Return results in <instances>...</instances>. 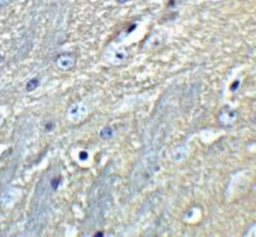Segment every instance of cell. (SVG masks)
Here are the masks:
<instances>
[{
  "mask_svg": "<svg viewBox=\"0 0 256 237\" xmlns=\"http://www.w3.org/2000/svg\"><path fill=\"white\" fill-rule=\"evenodd\" d=\"M38 84H39V81L36 79H32L27 84V90L29 91L34 90L35 88L38 86Z\"/></svg>",
  "mask_w": 256,
  "mask_h": 237,
  "instance_id": "obj_1",
  "label": "cell"
},
{
  "mask_svg": "<svg viewBox=\"0 0 256 237\" xmlns=\"http://www.w3.org/2000/svg\"><path fill=\"white\" fill-rule=\"evenodd\" d=\"M118 1L120 3H125V2H127L128 0H118Z\"/></svg>",
  "mask_w": 256,
  "mask_h": 237,
  "instance_id": "obj_2",
  "label": "cell"
}]
</instances>
